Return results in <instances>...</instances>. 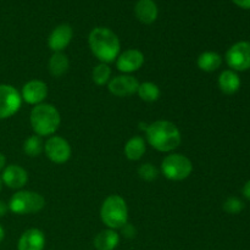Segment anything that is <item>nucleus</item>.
I'll use <instances>...</instances> for the list:
<instances>
[{
  "label": "nucleus",
  "mask_w": 250,
  "mask_h": 250,
  "mask_svg": "<svg viewBox=\"0 0 250 250\" xmlns=\"http://www.w3.org/2000/svg\"><path fill=\"white\" fill-rule=\"evenodd\" d=\"M4 238H5V229H4V227L0 225V243L4 241Z\"/></svg>",
  "instance_id": "obj_31"
},
{
  "label": "nucleus",
  "mask_w": 250,
  "mask_h": 250,
  "mask_svg": "<svg viewBox=\"0 0 250 250\" xmlns=\"http://www.w3.org/2000/svg\"><path fill=\"white\" fill-rule=\"evenodd\" d=\"M0 178H1L2 185L11 189L20 190L28 182V173L22 166L12 164V165H6V167L2 170Z\"/></svg>",
  "instance_id": "obj_14"
},
{
  "label": "nucleus",
  "mask_w": 250,
  "mask_h": 250,
  "mask_svg": "<svg viewBox=\"0 0 250 250\" xmlns=\"http://www.w3.org/2000/svg\"><path fill=\"white\" fill-rule=\"evenodd\" d=\"M199 70L204 72H215L222 65V56L216 51H204L197 59Z\"/></svg>",
  "instance_id": "obj_19"
},
{
  "label": "nucleus",
  "mask_w": 250,
  "mask_h": 250,
  "mask_svg": "<svg viewBox=\"0 0 250 250\" xmlns=\"http://www.w3.org/2000/svg\"><path fill=\"white\" fill-rule=\"evenodd\" d=\"M22 105L21 93L11 84H0V120H6L19 112Z\"/></svg>",
  "instance_id": "obj_8"
},
{
  "label": "nucleus",
  "mask_w": 250,
  "mask_h": 250,
  "mask_svg": "<svg viewBox=\"0 0 250 250\" xmlns=\"http://www.w3.org/2000/svg\"><path fill=\"white\" fill-rule=\"evenodd\" d=\"M93 244L97 250H115L120 244V234L115 229H103L95 236Z\"/></svg>",
  "instance_id": "obj_18"
},
{
  "label": "nucleus",
  "mask_w": 250,
  "mask_h": 250,
  "mask_svg": "<svg viewBox=\"0 0 250 250\" xmlns=\"http://www.w3.org/2000/svg\"><path fill=\"white\" fill-rule=\"evenodd\" d=\"M146 137L149 146L160 153H171L182 142L178 127L167 120H158L146 126Z\"/></svg>",
  "instance_id": "obj_1"
},
{
  "label": "nucleus",
  "mask_w": 250,
  "mask_h": 250,
  "mask_svg": "<svg viewBox=\"0 0 250 250\" xmlns=\"http://www.w3.org/2000/svg\"><path fill=\"white\" fill-rule=\"evenodd\" d=\"M137 20L144 24H151L156 21L159 15L158 5L154 0H138L134 6Z\"/></svg>",
  "instance_id": "obj_16"
},
{
  "label": "nucleus",
  "mask_w": 250,
  "mask_h": 250,
  "mask_svg": "<svg viewBox=\"0 0 250 250\" xmlns=\"http://www.w3.org/2000/svg\"><path fill=\"white\" fill-rule=\"evenodd\" d=\"M242 194H243L244 198L250 200V180L247 181L246 185L243 186V189H242Z\"/></svg>",
  "instance_id": "obj_29"
},
{
  "label": "nucleus",
  "mask_w": 250,
  "mask_h": 250,
  "mask_svg": "<svg viewBox=\"0 0 250 250\" xmlns=\"http://www.w3.org/2000/svg\"><path fill=\"white\" fill-rule=\"evenodd\" d=\"M29 122L34 134L39 137H51L60 127L61 116L54 105L42 103L31 110Z\"/></svg>",
  "instance_id": "obj_3"
},
{
  "label": "nucleus",
  "mask_w": 250,
  "mask_h": 250,
  "mask_svg": "<svg viewBox=\"0 0 250 250\" xmlns=\"http://www.w3.org/2000/svg\"><path fill=\"white\" fill-rule=\"evenodd\" d=\"M100 219L103 224L111 229H121L128 224V208L121 195H109L100 208Z\"/></svg>",
  "instance_id": "obj_4"
},
{
  "label": "nucleus",
  "mask_w": 250,
  "mask_h": 250,
  "mask_svg": "<svg viewBox=\"0 0 250 250\" xmlns=\"http://www.w3.org/2000/svg\"><path fill=\"white\" fill-rule=\"evenodd\" d=\"M229 70L243 72L250 70V42L241 41L229 46L225 54Z\"/></svg>",
  "instance_id": "obj_7"
},
{
  "label": "nucleus",
  "mask_w": 250,
  "mask_h": 250,
  "mask_svg": "<svg viewBox=\"0 0 250 250\" xmlns=\"http://www.w3.org/2000/svg\"><path fill=\"white\" fill-rule=\"evenodd\" d=\"M193 172V164L189 158L182 154H170L161 163V173L170 181H183Z\"/></svg>",
  "instance_id": "obj_6"
},
{
  "label": "nucleus",
  "mask_w": 250,
  "mask_h": 250,
  "mask_svg": "<svg viewBox=\"0 0 250 250\" xmlns=\"http://www.w3.org/2000/svg\"><path fill=\"white\" fill-rule=\"evenodd\" d=\"M44 151V143L42 137L33 134L28 137L23 143V153L29 158H37Z\"/></svg>",
  "instance_id": "obj_23"
},
{
  "label": "nucleus",
  "mask_w": 250,
  "mask_h": 250,
  "mask_svg": "<svg viewBox=\"0 0 250 250\" xmlns=\"http://www.w3.org/2000/svg\"><path fill=\"white\" fill-rule=\"evenodd\" d=\"M222 209L225 212L229 215H237L243 211L244 203L237 197H229L222 204Z\"/></svg>",
  "instance_id": "obj_25"
},
{
  "label": "nucleus",
  "mask_w": 250,
  "mask_h": 250,
  "mask_svg": "<svg viewBox=\"0 0 250 250\" xmlns=\"http://www.w3.org/2000/svg\"><path fill=\"white\" fill-rule=\"evenodd\" d=\"M92 80L97 85H105L111 80V68L107 63L100 62L99 65L93 68Z\"/></svg>",
  "instance_id": "obj_24"
},
{
  "label": "nucleus",
  "mask_w": 250,
  "mask_h": 250,
  "mask_svg": "<svg viewBox=\"0 0 250 250\" xmlns=\"http://www.w3.org/2000/svg\"><path fill=\"white\" fill-rule=\"evenodd\" d=\"M1 187H2V182H1V178H0V192H1Z\"/></svg>",
  "instance_id": "obj_32"
},
{
  "label": "nucleus",
  "mask_w": 250,
  "mask_h": 250,
  "mask_svg": "<svg viewBox=\"0 0 250 250\" xmlns=\"http://www.w3.org/2000/svg\"><path fill=\"white\" fill-rule=\"evenodd\" d=\"M138 176L139 178H142L143 181L151 182V181L156 180V178L159 177V170L153 165V164L146 163L139 166Z\"/></svg>",
  "instance_id": "obj_26"
},
{
  "label": "nucleus",
  "mask_w": 250,
  "mask_h": 250,
  "mask_svg": "<svg viewBox=\"0 0 250 250\" xmlns=\"http://www.w3.org/2000/svg\"><path fill=\"white\" fill-rule=\"evenodd\" d=\"M73 38V29L70 24L62 23L51 31L48 38V46L54 53H62Z\"/></svg>",
  "instance_id": "obj_13"
},
{
  "label": "nucleus",
  "mask_w": 250,
  "mask_h": 250,
  "mask_svg": "<svg viewBox=\"0 0 250 250\" xmlns=\"http://www.w3.org/2000/svg\"><path fill=\"white\" fill-rule=\"evenodd\" d=\"M146 150V144L142 137L136 136L128 139V142L125 146V155L128 160L138 161L143 158Z\"/></svg>",
  "instance_id": "obj_20"
},
{
  "label": "nucleus",
  "mask_w": 250,
  "mask_h": 250,
  "mask_svg": "<svg viewBox=\"0 0 250 250\" xmlns=\"http://www.w3.org/2000/svg\"><path fill=\"white\" fill-rule=\"evenodd\" d=\"M9 211V207H7V203H5L4 200H0V219L4 217L5 215Z\"/></svg>",
  "instance_id": "obj_28"
},
{
  "label": "nucleus",
  "mask_w": 250,
  "mask_h": 250,
  "mask_svg": "<svg viewBox=\"0 0 250 250\" xmlns=\"http://www.w3.org/2000/svg\"><path fill=\"white\" fill-rule=\"evenodd\" d=\"M6 167V158H5L4 154L0 151V172H2V170Z\"/></svg>",
  "instance_id": "obj_30"
},
{
  "label": "nucleus",
  "mask_w": 250,
  "mask_h": 250,
  "mask_svg": "<svg viewBox=\"0 0 250 250\" xmlns=\"http://www.w3.org/2000/svg\"><path fill=\"white\" fill-rule=\"evenodd\" d=\"M238 7L244 10H250V0H232Z\"/></svg>",
  "instance_id": "obj_27"
},
{
  "label": "nucleus",
  "mask_w": 250,
  "mask_h": 250,
  "mask_svg": "<svg viewBox=\"0 0 250 250\" xmlns=\"http://www.w3.org/2000/svg\"><path fill=\"white\" fill-rule=\"evenodd\" d=\"M9 211L16 215H29L37 214L42 211L45 207V199L39 193L33 190H17L12 197L10 198Z\"/></svg>",
  "instance_id": "obj_5"
},
{
  "label": "nucleus",
  "mask_w": 250,
  "mask_h": 250,
  "mask_svg": "<svg viewBox=\"0 0 250 250\" xmlns=\"http://www.w3.org/2000/svg\"><path fill=\"white\" fill-rule=\"evenodd\" d=\"M139 82L131 75H120L111 78L107 83V89L112 95L119 98L131 97L138 90Z\"/></svg>",
  "instance_id": "obj_10"
},
{
  "label": "nucleus",
  "mask_w": 250,
  "mask_h": 250,
  "mask_svg": "<svg viewBox=\"0 0 250 250\" xmlns=\"http://www.w3.org/2000/svg\"><path fill=\"white\" fill-rule=\"evenodd\" d=\"M45 234L39 229H26L17 242V250H44Z\"/></svg>",
  "instance_id": "obj_15"
},
{
  "label": "nucleus",
  "mask_w": 250,
  "mask_h": 250,
  "mask_svg": "<svg viewBox=\"0 0 250 250\" xmlns=\"http://www.w3.org/2000/svg\"><path fill=\"white\" fill-rule=\"evenodd\" d=\"M220 90L226 95H233L241 89L242 81L238 73L233 70H225L217 78Z\"/></svg>",
  "instance_id": "obj_17"
},
{
  "label": "nucleus",
  "mask_w": 250,
  "mask_h": 250,
  "mask_svg": "<svg viewBox=\"0 0 250 250\" xmlns=\"http://www.w3.org/2000/svg\"><path fill=\"white\" fill-rule=\"evenodd\" d=\"M144 65V54L138 49H127L120 54L116 59L117 70L124 75H129L132 72L141 70Z\"/></svg>",
  "instance_id": "obj_11"
},
{
  "label": "nucleus",
  "mask_w": 250,
  "mask_h": 250,
  "mask_svg": "<svg viewBox=\"0 0 250 250\" xmlns=\"http://www.w3.org/2000/svg\"><path fill=\"white\" fill-rule=\"evenodd\" d=\"M68 67H70V61L63 53H54L49 59L48 68L53 77H62L68 71Z\"/></svg>",
  "instance_id": "obj_21"
},
{
  "label": "nucleus",
  "mask_w": 250,
  "mask_h": 250,
  "mask_svg": "<svg viewBox=\"0 0 250 250\" xmlns=\"http://www.w3.org/2000/svg\"><path fill=\"white\" fill-rule=\"evenodd\" d=\"M137 94L141 98L143 102L146 103H154L160 98V88L158 87V84L153 82H143L139 83L138 90H137Z\"/></svg>",
  "instance_id": "obj_22"
},
{
  "label": "nucleus",
  "mask_w": 250,
  "mask_h": 250,
  "mask_svg": "<svg viewBox=\"0 0 250 250\" xmlns=\"http://www.w3.org/2000/svg\"><path fill=\"white\" fill-rule=\"evenodd\" d=\"M88 44L93 55L103 63L116 61L121 50V43L114 31L107 27H95L88 36Z\"/></svg>",
  "instance_id": "obj_2"
},
{
  "label": "nucleus",
  "mask_w": 250,
  "mask_h": 250,
  "mask_svg": "<svg viewBox=\"0 0 250 250\" xmlns=\"http://www.w3.org/2000/svg\"><path fill=\"white\" fill-rule=\"evenodd\" d=\"M44 153L51 163L61 165L70 160L72 149L65 138L60 136H51L44 143Z\"/></svg>",
  "instance_id": "obj_9"
},
{
  "label": "nucleus",
  "mask_w": 250,
  "mask_h": 250,
  "mask_svg": "<svg viewBox=\"0 0 250 250\" xmlns=\"http://www.w3.org/2000/svg\"><path fill=\"white\" fill-rule=\"evenodd\" d=\"M46 97H48V85H46L45 82H43L41 80L28 81L22 87V102L27 103V104L36 106V105L44 103Z\"/></svg>",
  "instance_id": "obj_12"
}]
</instances>
